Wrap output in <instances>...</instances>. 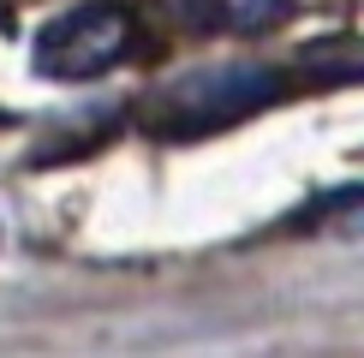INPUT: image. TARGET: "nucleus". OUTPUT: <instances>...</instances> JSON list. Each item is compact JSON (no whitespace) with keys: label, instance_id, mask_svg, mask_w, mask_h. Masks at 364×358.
<instances>
[{"label":"nucleus","instance_id":"obj_1","mask_svg":"<svg viewBox=\"0 0 364 358\" xmlns=\"http://www.w3.org/2000/svg\"><path fill=\"white\" fill-rule=\"evenodd\" d=\"M144 54V24L132 0H78L36 30L30 66L54 84H90Z\"/></svg>","mask_w":364,"mask_h":358},{"label":"nucleus","instance_id":"obj_2","mask_svg":"<svg viewBox=\"0 0 364 358\" xmlns=\"http://www.w3.org/2000/svg\"><path fill=\"white\" fill-rule=\"evenodd\" d=\"M275 72H215V78H186L168 96V108H161V119H168L173 131H215L227 126V119L263 108L269 96H275Z\"/></svg>","mask_w":364,"mask_h":358},{"label":"nucleus","instance_id":"obj_4","mask_svg":"<svg viewBox=\"0 0 364 358\" xmlns=\"http://www.w3.org/2000/svg\"><path fill=\"white\" fill-rule=\"evenodd\" d=\"M305 227H311V233H346V239H364V185L323 191V197L305 209Z\"/></svg>","mask_w":364,"mask_h":358},{"label":"nucleus","instance_id":"obj_3","mask_svg":"<svg viewBox=\"0 0 364 358\" xmlns=\"http://www.w3.org/2000/svg\"><path fill=\"white\" fill-rule=\"evenodd\" d=\"M179 36H269L293 18V0H156Z\"/></svg>","mask_w":364,"mask_h":358}]
</instances>
